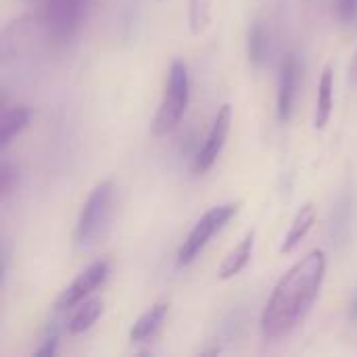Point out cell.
Instances as JSON below:
<instances>
[{"instance_id":"obj_13","label":"cell","mask_w":357,"mask_h":357,"mask_svg":"<svg viewBox=\"0 0 357 357\" xmlns=\"http://www.w3.org/2000/svg\"><path fill=\"white\" fill-rule=\"evenodd\" d=\"M27 123H29L27 107L17 105L10 109H4L0 117V149L4 151L10 144V140L27 128Z\"/></svg>"},{"instance_id":"obj_2","label":"cell","mask_w":357,"mask_h":357,"mask_svg":"<svg viewBox=\"0 0 357 357\" xmlns=\"http://www.w3.org/2000/svg\"><path fill=\"white\" fill-rule=\"evenodd\" d=\"M113 199H115L113 182L107 180L94 186L77 218V226H75L77 249L88 251L94 245H98V241L105 236L113 213Z\"/></svg>"},{"instance_id":"obj_19","label":"cell","mask_w":357,"mask_h":357,"mask_svg":"<svg viewBox=\"0 0 357 357\" xmlns=\"http://www.w3.org/2000/svg\"><path fill=\"white\" fill-rule=\"evenodd\" d=\"M17 178V174H15V169L4 161L2 165H0V188H2V195H8L10 190H13V180Z\"/></svg>"},{"instance_id":"obj_1","label":"cell","mask_w":357,"mask_h":357,"mask_svg":"<svg viewBox=\"0 0 357 357\" xmlns=\"http://www.w3.org/2000/svg\"><path fill=\"white\" fill-rule=\"evenodd\" d=\"M326 276V255L316 249L299 259L274 287L264 314L261 335L266 341H276L293 333L312 310Z\"/></svg>"},{"instance_id":"obj_5","label":"cell","mask_w":357,"mask_h":357,"mask_svg":"<svg viewBox=\"0 0 357 357\" xmlns=\"http://www.w3.org/2000/svg\"><path fill=\"white\" fill-rule=\"evenodd\" d=\"M88 0H48L46 27L54 42H67L75 36Z\"/></svg>"},{"instance_id":"obj_9","label":"cell","mask_w":357,"mask_h":357,"mask_svg":"<svg viewBox=\"0 0 357 357\" xmlns=\"http://www.w3.org/2000/svg\"><path fill=\"white\" fill-rule=\"evenodd\" d=\"M167 310H169V303L165 301H159L155 303L151 310H146L132 326L130 331V341L132 343H140V341H146L151 337L157 335V331L161 328V324L165 322V316H167Z\"/></svg>"},{"instance_id":"obj_6","label":"cell","mask_w":357,"mask_h":357,"mask_svg":"<svg viewBox=\"0 0 357 357\" xmlns=\"http://www.w3.org/2000/svg\"><path fill=\"white\" fill-rule=\"evenodd\" d=\"M109 276V261L98 259L92 266H88L56 299V310H71L79 305L92 291H96Z\"/></svg>"},{"instance_id":"obj_20","label":"cell","mask_w":357,"mask_h":357,"mask_svg":"<svg viewBox=\"0 0 357 357\" xmlns=\"http://www.w3.org/2000/svg\"><path fill=\"white\" fill-rule=\"evenodd\" d=\"M56 343H59V337H56V333L52 331L46 339H44V343H42V347L33 354L36 357H50L54 356V351H56Z\"/></svg>"},{"instance_id":"obj_7","label":"cell","mask_w":357,"mask_h":357,"mask_svg":"<svg viewBox=\"0 0 357 357\" xmlns=\"http://www.w3.org/2000/svg\"><path fill=\"white\" fill-rule=\"evenodd\" d=\"M230 123H232V109H230V105H222L213 119V126L207 134V140L203 142L201 151L195 155V172L203 174L218 161V157L226 144Z\"/></svg>"},{"instance_id":"obj_15","label":"cell","mask_w":357,"mask_h":357,"mask_svg":"<svg viewBox=\"0 0 357 357\" xmlns=\"http://www.w3.org/2000/svg\"><path fill=\"white\" fill-rule=\"evenodd\" d=\"M247 54H249V61L253 65H257V67H261L268 61V56H270V33H268V29L261 23H255L249 29Z\"/></svg>"},{"instance_id":"obj_8","label":"cell","mask_w":357,"mask_h":357,"mask_svg":"<svg viewBox=\"0 0 357 357\" xmlns=\"http://www.w3.org/2000/svg\"><path fill=\"white\" fill-rule=\"evenodd\" d=\"M299 73L301 63L297 54H287L280 67V79H278V119L287 123L293 115L295 98H297V86H299Z\"/></svg>"},{"instance_id":"obj_17","label":"cell","mask_w":357,"mask_h":357,"mask_svg":"<svg viewBox=\"0 0 357 357\" xmlns=\"http://www.w3.org/2000/svg\"><path fill=\"white\" fill-rule=\"evenodd\" d=\"M211 17V0H190L188 2V23H190V31L195 36H199Z\"/></svg>"},{"instance_id":"obj_11","label":"cell","mask_w":357,"mask_h":357,"mask_svg":"<svg viewBox=\"0 0 357 357\" xmlns=\"http://www.w3.org/2000/svg\"><path fill=\"white\" fill-rule=\"evenodd\" d=\"M333 90H335V73L331 67H324L320 82H318V98H316V115L314 126L316 130H324L333 115Z\"/></svg>"},{"instance_id":"obj_12","label":"cell","mask_w":357,"mask_h":357,"mask_svg":"<svg viewBox=\"0 0 357 357\" xmlns=\"http://www.w3.org/2000/svg\"><path fill=\"white\" fill-rule=\"evenodd\" d=\"M314 222H316V207H314L312 203H305V205L297 211V215H295V220H293V224H291V228H289V232H287V236H284V241H282V245H280V253H291V251H295V247H297V245L307 236V232L312 230Z\"/></svg>"},{"instance_id":"obj_4","label":"cell","mask_w":357,"mask_h":357,"mask_svg":"<svg viewBox=\"0 0 357 357\" xmlns=\"http://www.w3.org/2000/svg\"><path fill=\"white\" fill-rule=\"evenodd\" d=\"M241 209V201L234 203H226V205H218L213 209H209L190 230V234L186 236V241L182 243L180 251H178V264L180 266H188L195 261V257L207 247V243L213 238L215 232H220Z\"/></svg>"},{"instance_id":"obj_21","label":"cell","mask_w":357,"mask_h":357,"mask_svg":"<svg viewBox=\"0 0 357 357\" xmlns=\"http://www.w3.org/2000/svg\"><path fill=\"white\" fill-rule=\"evenodd\" d=\"M349 320L357 324V291L356 295H354V299H351V305H349Z\"/></svg>"},{"instance_id":"obj_14","label":"cell","mask_w":357,"mask_h":357,"mask_svg":"<svg viewBox=\"0 0 357 357\" xmlns=\"http://www.w3.org/2000/svg\"><path fill=\"white\" fill-rule=\"evenodd\" d=\"M105 310V301L100 297H94V299H88V301H82V305L73 312V316L69 318L67 322V331L71 335H82L86 333L88 328L94 326V322L100 318Z\"/></svg>"},{"instance_id":"obj_3","label":"cell","mask_w":357,"mask_h":357,"mask_svg":"<svg viewBox=\"0 0 357 357\" xmlns=\"http://www.w3.org/2000/svg\"><path fill=\"white\" fill-rule=\"evenodd\" d=\"M188 98H190L188 69L184 63L174 61L169 67V75H167V84H165L161 105H159L157 115L153 119V134L155 136H165L180 123V119L184 117V111L188 107Z\"/></svg>"},{"instance_id":"obj_16","label":"cell","mask_w":357,"mask_h":357,"mask_svg":"<svg viewBox=\"0 0 357 357\" xmlns=\"http://www.w3.org/2000/svg\"><path fill=\"white\" fill-rule=\"evenodd\" d=\"M349 222H351V197L343 195L333 211V236L343 243L349 232Z\"/></svg>"},{"instance_id":"obj_22","label":"cell","mask_w":357,"mask_h":357,"mask_svg":"<svg viewBox=\"0 0 357 357\" xmlns=\"http://www.w3.org/2000/svg\"><path fill=\"white\" fill-rule=\"evenodd\" d=\"M349 73H351L354 79H357V52L356 56H354V61H351V65H349Z\"/></svg>"},{"instance_id":"obj_10","label":"cell","mask_w":357,"mask_h":357,"mask_svg":"<svg viewBox=\"0 0 357 357\" xmlns=\"http://www.w3.org/2000/svg\"><path fill=\"white\" fill-rule=\"evenodd\" d=\"M253 247H255V230L247 232L245 238L224 257V261H222V266L218 270V276L222 280H228V278L236 276L249 264V259L253 255Z\"/></svg>"},{"instance_id":"obj_18","label":"cell","mask_w":357,"mask_h":357,"mask_svg":"<svg viewBox=\"0 0 357 357\" xmlns=\"http://www.w3.org/2000/svg\"><path fill=\"white\" fill-rule=\"evenodd\" d=\"M337 15L343 23L357 21V0H337Z\"/></svg>"}]
</instances>
